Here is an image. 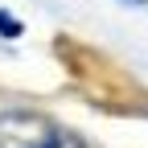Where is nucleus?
Returning a JSON list of instances; mask_svg holds the SVG:
<instances>
[{"label": "nucleus", "instance_id": "1", "mask_svg": "<svg viewBox=\"0 0 148 148\" xmlns=\"http://www.w3.org/2000/svg\"><path fill=\"white\" fill-rule=\"evenodd\" d=\"M0 148H82V140L37 111H4L0 115Z\"/></svg>", "mask_w": 148, "mask_h": 148}, {"label": "nucleus", "instance_id": "2", "mask_svg": "<svg viewBox=\"0 0 148 148\" xmlns=\"http://www.w3.org/2000/svg\"><path fill=\"white\" fill-rule=\"evenodd\" d=\"M0 33L4 37H21V21H12L8 12H0Z\"/></svg>", "mask_w": 148, "mask_h": 148}, {"label": "nucleus", "instance_id": "3", "mask_svg": "<svg viewBox=\"0 0 148 148\" xmlns=\"http://www.w3.org/2000/svg\"><path fill=\"white\" fill-rule=\"evenodd\" d=\"M127 4H144V0H127Z\"/></svg>", "mask_w": 148, "mask_h": 148}]
</instances>
